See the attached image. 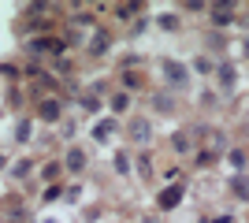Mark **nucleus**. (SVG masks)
I'll list each match as a JSON object with an SVG mask.
<instances>
[{"mask_svg": "<svg viewBox=\"0 0 249 223\" xmlns=\"http://www.w3.org/2000/svg\"><path fill=\"white\" fill-rule=\"evenodd\" d=\"M112 134H115V123H112V119H104V123H97V130H93V138H97V141L112 138Z\"/></svg>", "mask_w": 249, "mask_h": 223, "instance_id": "423d86ee", "label": "nucleus"}, {"mask_svg": "<svg viewBox=\"0 0 249 223\" xmlns=\"http://www.w3.org/2000/svg\"><path fill=\"white\" fill-rule=\"evenodd\" d=\"M208 19L216 22V26H231V22H234V4H227V0L212 4V8H208Z\"/></svg>", "mask_w": 249, "mask_h": 223, "instance_id": "f257e3e1", "label": "nucleus"}, {"mask_svg": "<svg viewBox=\"0 0 249 223\" xmlns=\"http://www.w3.org/2000/svg\"><path fill=\"white\" fill-rule=\"evenodd\" d=\"M216 223H231V216H219V220H216Z\"/></svg>", "mask_w": 249, "mask_h": 223, "instance_id": "f3484780", "label": "nucleus"}, {"mask_svg": "<svg viewBox=\"0 0 249 223\" xmlns=\"http://www.w3.org/2000/svg\"><path fill=\"white\" fill-rule=\"evenodd\" d=\"M171 149H175V153H190V138L186 134H175V138H171Z\"/></svg>", "mask_w": 249, "mask_h": 223, "instance_id": "1a4fd4ad", "label": "nucleus"}, {"mask_svg": "<svg viewBox=\"0 0 249 223\" xmlns=\"http://www.w3.org/2000/svg\"><path fill=\"white\" fill-rule=\"evenodd\" d=\"M134 11H138V4H123V8H115V15H119V19H130Z\"/></svg>", "mask_w": 249, "mask_h": 223, "instance_id": "4468645a", "label": "nucleus"}, {"mask_svg": "<svg viewBox=\"0 0 249 223\" xmlns=\"http://www.w3.org/2000/svg\"><path fill=\"white\" fill-rule=\"evenodd\" d=\"M123 82L130 86V89H138V86H142V78H138V74H123Z\"/></svg>", "mask_w": 249, "mask_h": 223, "instance_id": "dca6fc26", "label": "nucleus"}, {"mask_svg": "<svg viewBox=\"0 0 249 223\" xmlns=\"http://www.w3.org/2000/svg\"><path fill=\"white\" fill-rule=\"evenodd\" d=\"M41 116L45 119H56V116H60V104H56V101H45V104H41Z\"/></svg>", "mask_w": 249, "mask_h": 223, "instance_id": "9b49d317", "label": "nucleus"}, {"mask_svg": "<svg viewBox=\"0 0 249 223\" xmlns=\"http://www.w3.org/2000/svg\"><path fill=\"white\" fill-rule=\"evenodd\" d=\"M67 168H71V171H82V168H86L82 149H71V153H67Z\"/></svg>", "mask_w": 249, "mask_h": 223, "instance_id": "0eeeda50", "label": "nucleus"}, {"mask_svg": "<svg viewBox=\"0 0 249 223\" xmlns=\"http://www.w3.org/2000/svg\"><path fill=\"white\" fill-rule=\"evenodd\" d=\"M164 74H167V82L175 86V89H182V86H186V78H190V74H186V67H182V64H175V60H164Z\"/></svg>", "mask_w": 249, "mask_h": 223, "instance_id": "f03ea898", "label": "nucleus"}, {"mask_svg": "<svg viewBox=\"0 0 249 223\" xmlns=\"http://www.w3.org/2000/svg\"><path fill=\"white\" fill-rule=\"evenodd\" d=\"M231 160H234V168H242V164H246V153H242V149H234V153H231Z\"/></svg>", "mask_w": 249, "mask_h": 223, "instance_id": "2eb2a0df", "label": "nucleus"}, {"mask_svg": "<svg viewBox=\"0 0 249 223\" xmlns=\"http://www.w3.org/2000/svg\"><path fill=\"white\" fill-rule=\"evenodd\" d=\"M219 82H223V86H231V82H234V67H231V64H223V67H219Z\"/></svg>", "mask_w": 249, "mask_h": 223, "instance_id": "f8f14e48", "label": "nucleus"}, {"mask_svg": "<svg viewBox=\"0 0 249 223\" xmlns=\"http://www.w3.org/2000/svg\"><path fill=\"white\" fill-rule=\"evenodd\" d=\"M178 201H182V182H178V186H167V190L160 193V208H175Z\"/></svg>", "mask_w": 249, "mask_h": 223, "instance_id": "20e7f679", "label": "nucleus"}, {"mask_svg": "<svg viewBox=\"0 0 249 223\" xmlns=\"http://www.w3.org/2000/svg\"><path fill=\"white\" fill-rule=\"evenodd\" d=\"M30 49L34 52H63V41H56V37H37Z\"/></svg>", "mask_w": 249, "mask_h": 223, "instance_id": "39448f33", "label": "nucleus"}, {"mask_svg": "<svg viewBox=\"0 0 249 223\" xmlns=\"http://www.w3.org/2000/svg\"><path fill=\"white\" fill-rule=\"evenodd\" d=\"M231 190L238 193V197H246V201H249V179H234V182H231Z\"/></svg>", "mask_w": 249, "mask_h": 223, "instance_id": "9d476101", "label": "nucleus"}, {"mask_svg": "<svg viewBox=\"0 0 249 223\" xmlns=\"http://www.w3.org/2000/svg\"><path fill=\"white\" fill-rule=\"evenodd\" d=\"M149 138H153V127H149V119L138 116L134 123H130V141H138V145H142V141H149Z\"/></svg>", "mask_w": 249, "mask_h": 223, "instance_id": "7ed1b4c3", "label": "nucleus"}, {"mask_svg": "<svg viewBox=\"0 0 249 223\" xmlns=\"http://www.w3.org/2000/svg\"><path fill=\"white\" fill-rule=\"evenodd\" d=\"M126 104H130V97H126V93H115L112 97V108H115V112H123Z\"/></svg>", "mask_w": 249, "mask_h": 223, "instance_id": "ddd939ff", "label": "nucleus"}, {"mask_svg": "<svg viewBox=\"0 0 249 223\" xmlns=\"http://www.w3.org/2000/svg\"><path fill=\"white\" fill-rule=\"evenodd\" d=\"M104 49H108V34H93V45H89V52H93V56H101L104 52Z\"/></svg>", "mask_w": 249, "mask_h": 223, "instance_id": "6e6552de", "label": "nucleus"}]
</instances>
